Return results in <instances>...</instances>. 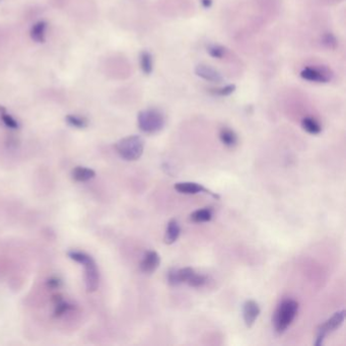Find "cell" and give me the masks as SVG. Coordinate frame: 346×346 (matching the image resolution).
I'll return each mask as SVG.
<instances>
[{
    "label": "cell",
    "mask_w": 346,
    "mask_h": 346,
    "mask_svg": "<svg viewBox=\"0 0 346 346\" xmlns=\"http://www.w3.org/2000/svg\"><path fill=\"white\" fill-rule=\"evenodd\" d=\"M212 209L211 208H202L194 211L190 215V221L196 224L208 223L212 220Z\"/></svg>",
    "instance_id": "18"
},
{
    "label": "cell",
    "mask_w": 346,
    "mask_h": 346,
    "mask_svg": "<svg viewBox=\"0 0 346 346\" xmlns=\"http://www.w3.org/2000/svg\"><path fill=\"white\" fill-rule=\"evenodd\" d=\"M65 121L67 122L68 125L78 128V129H83L89 125V121L87 118L81 117V116H76V115H67L65 117Z\"/></svg>",
    "instance_id": "20"
},
{
    "label": "cell",
    "mask_w": 346,
    "mask_h": 346,
    "mask_svg": "<svg viewBox=\"0 0 346 346\" xmlns=\"http://www.w3.org/2000/svg\"><path fill=\"white\" fill-rule=\"evenodd\" d=\"M194 72L198 77L206 81L213 82V83H221L224 80V77L221 74V72H219L215 68L206 64H198L195 67Z\"/></svg>",
    "instance_id": "9"
},
{
    "label": "cell",
    "mask_w": 346,
    "mask_h": 346,
    "mask_svg": "<svg viewBox=\"0 0 346 346\" xmlns=\"http://www.w3.org/2000/svg\"><path fill=\"white\" fill-rule=\"evenodd\" d=\"M61 300H63V297H62V295L59 294V293H56V294H54V295L52 296V301L54 302V305L57 304V302H59V301H61Z\"/></svg>",
    "instance_id": "28"
},
{
    "label": "cell",
    "mask_w": 346,
    "mask_h": 346,
    "mask_svg": "<svg viewBox=\"0 0 346 346\" xmlns=\"http://www.w3.org/2000/svg\"><path fill=\"white\" fill-rule=\"evenodd\" d=\"M160 258L155 251H147L140 263V270L145 274L153 273L159 266Z\"/></svg>",
    "instance_id": "11"
},
{
    "label": "cell",
    "mask_w": 346,
    "mask_h": 346,
    "mask_svg": "<svg viewBox=\"0 0 346 346\" xmlns=\"http://www.w3.org/2000/svg\"><path fill=\"white\" fill-rule=\"evenodd\" d=\"M47 22L40 21L36 23L30 32L31 38L36 43H45L46 42V30H47Z\"/></svg>",
    "instance_id": "14"
},
{
    "label": "cell",
    "mask_w": 346,
    "mask_h": 346,
    "mask_svg": "<svg viewBox=\"0 0 346 346\" xmlns=\"http://www.w3.org/2000/svg\"><path fill=\"white\" fill-rule=\"evenodd\" d=\"M322 44L325 48L334 50V49H336L338 42H337L336 37L332 33H327L322 37Z\"/></svg>",
    "instance_id": "25"
},
{
    "label": "cell",
    "mask_w": 346,
    "mask_h": 346,
    "mask_svg": "<svg viewBox=\"0 0 346 346\" xmlns=\"http://www.w3.org/2000/svg\"><path fill=\"white\" fill-rule=\"evenodd\" d=\"M68 257L84 266L85 269V285L89 292H94L100 284V272L96 261L88 254L79 251L68 252Z\"/></svg>",
    "instance_id": "1"
},
{
    "label": "cell",
    "mask_w": 346,
    "mask_h": 346,
    "mask_svg": "<svg viewBox=\"0 0 346 346\" xmlns=\"http://www.w3.org/2000/svg\"><path fill=\"white\" fill-rule=\"evenodd\" d=\"M194 273V269L191 267H185L180 269H170L167 272V282L168 284L176 286L182 283H187L190 276Z\"/></svg>",
    "instance_id": "7"
},
{
    "label": "cell",
    "mask_w": 346,
    "mask_h": 346,
    "mask_svg": "<svg viewBox=\"0 0 346 346\" xmlns=\"http://www.w3.org/2000/svg\"><path fill=\"white\" fill-rule=\"evenodd\" d=\"M220 139L228 147H235L239 141L237 133L229 127H224L221 129Z\"/></svg>",
    "instance_id": "15"
},
{
    "label": "cell",
    "mask_w": 346,
    "mask_h": 346,
    "mask_svg": "<svg viewBox=\"0 0 346 346\" xmlns=\"http://www.w3.org/2000/svg\"><path fill=\"white\" fill-rule=\"evenodd\" d=\"M226 48L224 46L218 45V44H211L207 47V53L209 54V56H211L212 58L215 59H222L225 57L226 55Z\"/></svg>",
    "instance_id": "21"
},
{
    "label": "cell",
    "mask_w": 346,
    "mask_h": 346,
    "mask_svg": "<svg viewBox=\"0 0 346 346\" xmlns=\"http://www.w3.org/2000/svg\"><path fill=\"white\" fill-rule=\"evenodd\" d=\"M0 117H2L5 125L8 126L9 128H11V129L20 128L19 122L11 114L8 113L7 109L4 106H0Z\"/></svg>",
    "instance_id": "19"
},
{
    "label": "cell",
    "mask_w": 346,
    "mask_h": 346,
    "mask_svg": "<svg viewBox=\"0 0 346 346\" xmlns=\"http://www.w3.org/2000/svg\"><path fill=\"white\" fill-rule=\"evenodd\" d=\"M301 127L306 132L312 135L320 134L322 131L321 124L313 117H305L301 120Z\"/></svg>",
    "instance_id": "17"
},
{
    "label": "cell",
    "mask_w": 346,
    "mask_h": 346,
    "mask_svg": "<svg viewBox=\"0 0 346 346\" xmlns=\"http://www.w3.org/2000/svg\"><path fill=\"white\" fill-rule=\"evenodd\" d=\"M207 283V277L202 274H198L194 271V273L190 276L187 284L192 287H201Z\"/></svg>",
    "instance_id": "22"
},
{
    "label": "cell",
    "mask_w": 346,
    "mask_h": 346,
    "mask_svg": "<svg viewBox=\"0 0 346 346\" xmlns=\"http://www.w3.org/2000/svg\"><path fill=\"white\" fill-rule=\"evenodd\" d=\"M180 234H181L180 225L178 224V222L176 220H171L166 226L165 235H164L165 244H167V245L174 244L179 239Z\"/></svg>",
    "instance_id": "12"
},
{
    "label": "cell",
    "mask_w": 346,
    "mask_h": 346,
    "mask_svg": "<svg viewBox=\"0 0 346 346\" xmlns=\"http://www.w3.org/2000/svg\"><path fill=\"white\" fill-rule=\"evenodd\" d=\"M137 123L142 132L154 134L163 129L165 125V118L162 112L158 109L148 108L138 113Z\"/></svg>",
    "instance_id": "2"
},
{
    "label": "cell",
    "mask_w": 346,
    "mask_h": 346,
    "mask_svg": "<svg viewBox=\"0 0 346 346\" xmlns=\"http://www.w3.org/2000/svg\"><path fill=\"white\" fill-rule=\"evenodd\" d=\"M236 84H228L226 87L223 88H219V89H212L210 90V94H212L213 96H219V97H228L231 96L232 94H234L236 92Z\"/></svg>",
    "instance_id": "23"
},
{
    "label": "cell",
    "mask_w": 346,
    "mask_h": 346,
    "mask_svg": "<svg viewBox=\"0 0 346 346\" xmlns=\"http://www.w3.org/2000/svg\"><path fill=\"white\" fill-rule=\"evenodd\" d=\"M175 190L178 191L181 194H198V193H206L211 195L212 197L220 199V196L213 192H211L210 190L206 189L205 187H203L200 184L197 183H193V182H181V183H177L174 186Z\"/></svg>",
    "instance_id": "8"
},
{
    "label": "cell",
    "mask_w": 346,
    "mask_h": 346,
    "mask_svg": "<svg viewBox=\"0 0 346 346\" xmlns=\"http://www.w3.org/2000/svg\"><path fill=\"white\" fill-rule=\"evenodd\" d=\"M329 74L330 73L317 67H305L300 71L299 76L307 81L316 83H328L331 80V76Z\"/></svg>",
    "instance_id": "6"
},
{
    "label": "cell",
    "mask_w": 346,
    "mask_h": 346,
    "mask_svg": "<svg viewBox=\"0 0 346 346\" xmlns=\"http://www.w3.org/2000/svg\"><path fill=\"white\" fill-rule=\"evenodd\" d=\"M200 4H201V6H202L203 9L209 10V9L212 7L213 2H212V0H200Z\"/></svg>",
    "instance_id": "27"
},
{
    "label": "cell",
    "mask_w": 346,
    "mask_h": 346,
    "mask_svg": "<svg viewBox=\"0 0 346 346\" xmlns=\"http://www.w3.org/2000/svg\"><path fill=\"white\" fill-rule=\"evenodd\" d=\"M62 285V281L58 277H51L47 281V286L51 289H57Z\"/></svg>",
    "instance_id": "26"
},
{
    "label": "cell",
    "mask_w": 346,
    "mask_h": 346,
    "mask_svg": "<svg viewBox=\"0 0 346 346\" xmlns=\"http://www.w3.org/2000/svg\"><path fill=\"white\" fill-rule=\"evenodd\" d=\"M144 149V142L138 135H131L122 138L116 143V150L119 155L126 160L138 159Z\"/></svg>",
    "instance_id": "4"
},
{
    "label": "cell",
    "mask_w": 346,
    "mask_h": 346,
    "mask_svg": "<svg viewBox=\"0 0 346 346\" xmlns=\"http://www.w3.org/2000/svg\"><path fill=\"white\" fill-rule=\"evenodd\" d=\"M260 307L259 305L253 300V299H249L244 304L243 307V317H244V321L247 327L251 328L254 323L256 322L257 318L260 315Z\"/></svg>",
    "instance_id": "10"
},
{
    "label": "cell",
    "mask_w": 346,
    "mask_h": 346,
    "mask_svg": "<svg viewBox=\"0 0 346 346\" xmlns=\"http://www.w3.org/2000/svg\"><path fill=\"white\" fill-rule=\"evenodd\" d=\"M297 311L298 304L293 299H285L278 306L273 319L274 329L278 334H282L290 326Z\"/></svg>",
    "instance_id": "3"
},
{
    "label": "cell",
    "mask_w": 346,
    "mask_h": 346,
    "mask_svg": "<svg viewBox=\"0 0 346 346\" xmlns=\"http://www.w3.org/2000/svg\"><path fill=\"white\" fill-rule=\"evenodd\" d=\"M74 307L69 304V302H66L64 300H61L57 304H55V309H54V316L55 317H61L63 316L64 314H66L67 312L71 311Z\"/></svg>",
    "instance_id": "24"
},
{
    "label": "cell",
    "mask_w": 346,
    "mask_h": 346,
    "mask_svg": "<svg viewBox=\"0 0 346 346\" xmlns=\"http://www.w3.org/2000/svg\"><path fill=\"white\" fill-rule=\"evenodd\" d=\"M344 319H345V311L342 310V311L335 313L330 319H328L324 324H322L319 327L315 345H317V346L322 345L326 335L328 333L335 331L337 328H339L342 325V323L344 322Z\"/></svg>",
    "instance_id": "5"
},
{
    "label": "cell",
    "mask_w": 346,
    "mask_h": 346,
    "mask_svg": "<svg viewBox=\"0 0 346 346\" xmlns=\"http://www.w3.org/2000/svg\"><path fill=\"white\" fill-rule=\"evenodd\" d=\"M71 176H72V179L76 182H88L95 178L96 171L89 167L76 166L72 169Z\"/></svg>",
    "instance_id": "13"
},
{
    "label": "cell",
    "mask_w": 346,
    "mask_h": 346,
    "mask_svg": "<svg viewBox=\"0 0 346 346\" xmlns=\"http://www.w3.org/2000/svg\"><path fill=\"white\" fill-rule=\"evenodd\" d=\"M139 63H140V68L143 74L145 75H150L153 71V57L150 52L144 50L140 53L139 56Z\"/></svg>",
    "instance_id": "16"
}]
</instances>
